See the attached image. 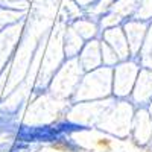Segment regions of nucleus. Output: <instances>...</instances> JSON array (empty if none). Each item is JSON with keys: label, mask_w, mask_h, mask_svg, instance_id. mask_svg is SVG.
Listing matches in <instances>:
<instances>
[{"label": "nucleus", "mask_w": 152, "mask_h": 152, "mask_svg": "<svg viewBox=\"0 0 152 152\" xmlns=\"http://www.w3.org/2000/svg\"><path fill=\"white\" fill-rule=\"evenodd\" d=\"M55 128L59 131V134H72V132H79V131H85L87 126L79 125V123H73V122H61L58 123Z\"/></svg>", "instance_id": "nucleus-2"}, {"label": "nucleus", "mask_w": 152, "mask_h": 152, "mask_svg": "<svg viewBox=\"0 0 152 152\" xmlns=\"http://www.w3.org/2000/svg\"><path fill=\"white\" fill-rule=\"evenodd\" d=\"M55 126H21L17 137L20 142H55L59 138Z\"/></svg>", "instance_id": "nucleus-1"}]
</instances>
